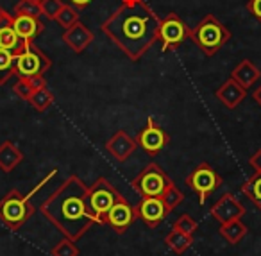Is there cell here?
Listing matches in <instances>:
<instances>
[{
  "label": "cell",
  "mask_w": 261,
  "mask_h": 256,
  "mask_svg": "<svg viewBox=\"0 0 261 256\" xmlns=\"http://www.w3.org/2000/svg\"><path fill=\"white\" fill-rule=\"evenodd\" d=\"M13 91H15L20 99H23V101L29 102V99H31V95H33L34 90L31 88V84L27 83L25 77H18V81H16L15 86H13Z\"/></svg>",
  "instance_id": "32"
},
{
  "label": "cell",
  "mask_w": 261,
  "mask_h": 256,
  "mask_svg": "<svg viewBox=\"0 0 261 256\" xmlns=\"http://www.w3.org/2000/svg\"><path fill=\"white\" fill-rule=\"evenodd\" d=\"M160 22L145 0H122L100 29L130 61H140L158 41Z\"/></svg>",
  "instance_id": "1"
},
{
  "label": "cell",
  "mask_w": 261,
  "mask_h": 256,
  "mask_svg": "<svg viewBox=\"0 0 261 256\" xmlns=\"http://www.w3.org/2000/svg\"><path fill=\"white\" fill-rule=\"evenodd\" d=\"M161 199H163V202H165V206L168 208V212L172 213L175 208H177V206L182 204V201H185V194H182V192L179 190L174 183H172L170 187L167 188V192L161 195Z\"/></svg>",
  "instance_id": "27"
},
{
  "label": "cell",
  "mask_w": 261,
  "mask_h": 256,
  "mask_svg": "<svg viewBox=\"0 0 261 256\" xmlns=\"http://www.w3.org/2000/svg\"><path fill=\"white\" fill-rule=\"evenodd\" d=\"M23 161V152L13 142L6 140L0 144V170L6 174L13 172Z\"/></svg>",
  "instance_id": "18"
},
{
  "label": "cell",
  "mask_w": 261,
  "mask_h": 256,
  "mask_svg": "<svg viewBox=\"0 0 261 256\" xmlns=\"http://www.w3.org/2000/svg\"><path fill=\"white\" fill-rule=\"evenodd\" d=\"M192 244H193V235L181 233V231H177V229H172L170 233L165 237V245H167L172 252H175V254H182Z\"/></svg>",
  "instance_id": "21"
},
{
  "label": "cell",
  "mask_w": 261,
  "mask_h": 256,
  "mask_svg": "<svg viewBox=\"0 0 261 256\" xmlns=\"http://www.w3.org/2000/svg\"><path fill=\"white\" fill-rule=\"evenodd\" d=\"M63 6H65L63 0H41V4H40L41 16H45L47 20H56L59 9H61Z\"/></svg>",
  "instance_id": "30"
},
{
  "label": "cell",
  "mask_w": 261,
  "mask_h": 256,
  "mask_svg": "<svg viewBox=\"0 0 261 256\" xmlns=\"http://www.w3.org/2000/svg\"><path fill=\"white\" fill-rule=\"evenodd\" d=\"M172 183L174 181L168 177V174L158 163H149L133 179L130 187L135 188V192H138L142 197H161Z\"/></svg>",
  "instance_id": "7"
},
{
  "label": "cell",
  "mask_w": 261,
  "mask_h": 256,
  "mask_svg": "<svg viewBox=\"0 0 261 256\" xmlns=\"http://www.w3.org/2000/svg\"><path fill=\"white\" fill-rule=\"evenodd\" d=\"M190 38L204 54L213 56L231 40V31L213 15H207L190 31Z\"/></svg>",
  "instance_id": "3"
},
{
  "label": "cell",
  "mask_w": 261,
  "mask_h": 256,
  "mask_svg": "<svg viewBox=\"0 0 261 256\" xmlns=\"http://www.w3.org/2000/svg\"><path fill=\"white\" fill-rule=\"evenodd\" d=\"M11 27L23 43H33L38 36L45 31V26L40 18L27 15H15L11 20Z\"/></svg>",
  "instance_id": "15"
},
{
  "label": "cell",
  "mask_w": 261,
  "mask_h": 256,
  "mask_svg": "<svg viewBox=\"0 0 261 256\" xmlns=\"http://www.w3.org/2000/svg\"><path fill=\"white\" fill-rule=\"evenodd\" d=\"M252 99H254V101H256V104H257V106H261V84L256 88V90H254Z\"/></svg>",
  "instance_id": "38"
},
{
  "label": "cell",
  "mask_w": 261,
  "mask_h": 256,
  "mask_svg": "<svg viewBox=\"0 0 261 256\" xmlns=\"http://www.w3.org/2000/svg\"><path fill=\"white\" fill-rule=\"evenodd\" d=\"M25 79H27V83L31 84L33 90H40V88L47 86V79H45V76H33V77H25Z\"/></svg>",
  "instance_id": "34"
},
{
  "label": "cell",
  "mask_w": 261,
  "mask_h": 256,
  "mask_svg": "<svg viewBox=\"0 0 261 256\" xmlns=\"http://www.w3.org/2000/svg\"><path fill=\"white\" fill-rule=\"evenodd\" d=\"M11 20H13V15H9L6 9L0 8V29H2V27L11 26Z\"/></svg>",
  "instance_id": "36"
},
{
  "label": "cell",
  "mask_w": 261,
  "mask_h": 256,
  "mask_svg": "<svg viewBox=\"0 0 261 256\" xmlns=\"http://www.w3.org/2000/svg\"><path fill=\"white\" fill-rule=\"evenodd\" d=\"M245 215V206L231 194V192H225L224 195L217 199L211 206V217L217 220L218 224H227L231 220L242 219Z\"/></svg>",
  "instance_id": "12"
},
{
  "label": "cell",
  "mask_w": 261,
  "mask_h": 256,
  "mask_svg": "<svg viewBox=\"0 0 261 256\" xmlns=\"http://www.w3.org/2000/svg\"><path fill=\"white\" fill-rule=\"evenodd\" d=\"M136 144L143 152H147L149 156H158L168 144H170V136L168 133L152 119L147 117L145 126L140 129V133L136 134Z\"/></svg>",
  "instance_id": "10"
},
{
  "label": "cell",
  "mask_w": 261,
  "mask_h": 256,
  "mask_svg": "<svg viewBox=\"0 0 261 256\" xmlns=\"http://www.w3.org/2000/svg\"><path fill=\"white\" fill-rule=\"evenodd\" d=\"M190 27L177 13H168L160 22V34L158 40L161 43V52L175 51L190 38Z\"/></svg>",
  "instance_id": "9"
},
{
  "label": "cell",
  "mask_w": 261,
  "mask_h": 256,
  "mask_svg": "<svg viewBox=\"0 0 261 256\" xmlns=\"http://www.w3.org/2000/svg\"><path fill=\"white\" fill-rule=\"evenodd\" d=\"M56 22H58L63 29H68V27H72L73 24L79 22V11H77L73 6L65 4L61 9H59L58 16H56Z\"/></svg>",
  "instance_id": "26"
},
{
  "label": "cell",
  "mask_w": 261,
  "mask_h": 256,
  "mask_svg": "<svg viewBox=\"0 0 261 256\" xmlns=\"http://www.w3.org/2000/svg\"><path fill=\"white\" fill-rule=\"evenodd\" d=\"M122 197L123 195L106 177H98L91 187H88L86 206H88V213L95 220V224H104L108 212Z\"/></svg>",
  "instance_id": "4"
},
{
  "label": "cell",
  "mask_w": 261,
  "mask_h": 256,
  "mask_svg": "<svg viewBox=\"0 0 261 256\" xmlns=\"http://www.w3.org/2000/svg\"><path fill=\"white\" fill-rule=\"evenodd\" d=\"M50 254L52 256H79L81 251H79V247H77L75 242L65 237L63 240H59L58 244L52 247Z\"/></svg>",
  "instance_id": "28"
},
{
  "label": "cell",
  "mask_w": 261,
  "mask_h": 256,
  "mask_svg": "<svg viewBox=\"0 0 261 256\" xmlns=\"http://www.w3.org/2000/svg\"><path fill=\"white\" fill-rule=\"evenodd\" d=\"M15 15H27V16H36V18H40L41 11L38 4L27 2V0H20L18 4L15 6Z\"/></svg>",
  "instance_id": "31"
},
{
  "label": "cell",
  "mask_w": 261,
  "mask_h": 256,
  "mask_svg": "<svg viewBox=\"0 0 261 256\" xmlns=\"http://www.w3.org/2000/svg\"><path fill=\"white\" fill-rule=\"evenodd\" d=\"M136 147H138L136 140L133 136H129L123 129L116 131V133L106 142V151H108L118 163L127 161V159L130 158V154H135Z\"/></svg>",
  "instance_id": "14"
},
{
  "label": "cell",
  "mask_w": 261,
  "mask_h": 256,
  "mask_svg": "<svg viewBox=\"0 0 261 256\" xmlns=\"http://www.w3.org/2000/svg\"><path fill=\"white\" fill-rule=\"evenodd\" d=\"M218 233H220V237H224L231 245H236L247 233H249V227L242 222V219H236L227 224H222Z\"/></svg>",
  "instance_id": "20"
},
{
  "label": "cell",
  "mask_w": 261,
  "mask_h": 256,
  "mask_svg": "<svg viewBox=\"0 0 261 256\" xmlns=\"http://www.w3.org/2000/svg\"><path fill=\"white\" fill-rule=\"evenodd\" d=\"M135 212L136 219H140L150 229L160 227V224H163V220L170 215L161 197H142V201L135 206Z\"/></svg>",
  "instance_id": "11"
},
{
  "label": "cell",
  "mask_w": 261,
  "mask_h": 256,
  "mask_svg": "<svg viewBox=\"0 0 261 256\" xmlns=\"http://www.w3.org/2000/svg\"><path fill=\"white\" fill-rule=\"evenodd\" d=\"M93 40H95V34L81 20L77 24H73L72 27L65 29V33H63V41L68 45V49H72L77 54L83 52L86 47H90L93 43Z\"/></svg>",
  "instance_id": "16"
},
{
  "label": "cell",
  "mask_w": 261,
  "mask_h": 256,
  "mask_svg": "<svg viewBox=\"0 0 261 256\" xmlns=\"http://www.w3.org/2000/svg\"><path fill=\"white\" fill-rule=\"evenodd\" d=\"M27 2H33V4H38V6L41 4V0H27Z\"/></svg>",
  "instance_id": "39"
},
{
  "label": "cell",
  "mask_w": 261,
  "mask_h": 256,
  "mask_svg": "<svg viewBox=\"0 0 261 256\" xmlns=\"http://www.w3.org/2000/svg\"><path fill=\"white\" fill-rule=\"evenodd\" d=\"M23 41L18 38V34L15 33V29H13L11 26L8 27H2L0 29V49H6V51L9 52H18L20 49H22Z\"/></svg>",
  "instance_id": "24"
},
{
  "label": "cell",
  "mask_w": 261,
  "mask_h": 256,
  "mask_svg": "<svg viewBox=\"0 0 261 256\" xmlns=\"http://www.w3.org/2000/svg\"><path fill=\"white\" fill-rule=\"evenodd\" d=\"M259 76H261L259 68H257L252 61H249V59H243V61H240L238 65L234 66V70L231 72L232 79H234L236 83L242 84L243 88L252 86V84L259 79Z\"/></svg>",
  "instance_id": "19"
},
{
  "label": "cell",
  "mask_w": 261,
  "mask_h": 256,
  "mask_svg": "<svg viewBox=\"0 0 261 256\" xmlns=\"http://www.w3.org/2000/svg\"><path fill=\"white\" fill-rule=\"evenodd\" d=\"M249 163H250V167H252V169L256 170V172H261V149H259V151H256L252 156H250Z\"/></svg>",
  "instance_id": "35"
},
{
  "label": "cell",
  "mask_w": 261,
  "mask_h": 256,
  "mask_svg": "<svg viewBox=\"0 0 261 256\" xmlns=\"http://www.w3.org/2000/svg\"><path fill=\"white\" fill-rule=\"evenodd\" d=\"M185 183H186V187H190L199 195L200 204H204V202L210 199V195L213 194L217 188L222 187L224 179H222V176L210 165V163H200V165H197L195 169L186 176Z\"/></svg>",
  "instance_id": "8"
},
{
  "label": "cell",
  "mask_w": 261,
  "mask_h": 256,
  "mask_svg": "<svg viewBox=\"0 0 261 256\" xmlns=\"http://www.w3.org/2000/svg\"><path fill=\"white\" fill-rule=\"evenodd\" d=\"M34 212L36 210L31 204V197L18 190H9L0 199V222L11 231H18L34 215Z\"/></svg>",
  "instance_id": "5"
},
{
  "label": "cell",
  "mask_w": 261,
  "mask_h": 256,
  "mask_svg": "<svg viewBox=\"0 0 261 256\" xmlns=\"http://www.w3.org/2000/svg\"><path fill=\"white\" fill-rule=\"evenodd\" d=\"M15 74V54L0 49V86L6 84Z\"/></svg>",
  "instance_id": "25"
},
{
  "label": "cell",
  "mask_w": 261,
  "mask_h": 256,
  "mask_svg": "<svg viewBox=\"0 0 261 256\" xmlns=\"http://www.w3.org/2000/svg\"><path fill=\"white\" fill-rule=\"evenodd\" d=\"M242 194L249 197V201H252V204L261 212V172H254L242 184Z\"/></svg>",
  "instance_id": "22"
},
{
  "label": "cell",
  "mask_w": 261,
  "mask_h": 256,
  "mask_svg": "<svg viewBox=\"0 0 261 256\" xmlns=\"http://www.w3.org/2000/svg\"><path fill=\"white\" fill-rule=\"evenodd\" d=\"M247 9H249V13L257 22H261V0H249L247 2Z\"/></svg>",
  "instance_id": "33"
},
{
  "label": "cell",
  "mask_w": 261,
  "mask_h": 256,
  "mask_svg": "<svg viewBox=\"0 0 261 256\" xmlns=\"http://www.w3.org/2000/svg\"><path fill=\"white\" fill-rule=\"evenodd\" d=\"M29 104L33 106L36 111H47V109L54 104V94H52L47 86L40 88V90H34L29 99Z\"/></svg>",
  "instance_id": "23"
},
{
  "label": "cell",
  "mask_w": 261,
  "mask_h": 256,
  "mask_svg": "<svg viewBox=\"0 0 261 256\" xmlns=\"http://www.w3.org/2000/svg\"><path fill=\"white\" fill-rule=\"evenodd\" d=\"M70 2V6H73V8L79 11V9H84V8H88V6L93 2V0H68Z\"/></svg>",
  "instance_id": "37"
},
{
  "label": "cell",
  "mask_w": 261,
  "mask_h": 256,
  "mask_svg": "<svg viewBox=\"0 0 261 256\" xmlns=\"http://www.w3.org/2000/svg\"><path fill=\"white\" fill-rule=\"evenodd\" d=\"M135 220H136L135 206H130V202L127 201L125 197H122L118 202H115L113 208L108 212L104 224L111 226L116 235H123L130 226H133Z\"/></svg>",
  "instance_id": "13"
},
{
  "label": "cell",
  "mask_w": 261,
  "mask_h": 256,
  "mask_svg": "<svg viewBox=\"0 0 261 256\" xmlns=\"http://www.w3.org/2000/svg\"><path fill=\"white\" fill-rule=\"evenodd\" d=\"M197 227H199L197 220L193 219L192 215H188V213H182V215L174 222V227H172V229H177L186 235H193L197 231Z\"/></svg>",
  "instance_id": "29"
},
{
  "label": "cell",
  "mask_w": 261,
  "mask_h": 256,
  "mask_svg": "<svg viewBox=\"0 0 261 256\" xmlns=\"http://www.w3.org/2000/svg\"><path fill=\"white\" fill-rule=\"evenodd\" d=\"M52 66V61L43 51L33 43H23L18 52H15V74L18 77L43 76Z\"/></svg>",
  "instance_id": "6"
},
{
  "label": "cell",
  "mask_w": 261,
  "mask_h": 256,
  "mask_svg": "<svg viewBox=\"0 0 261 256\" xmlns=\"http://www.w3.org/2000/svg\"><path fill=\"white\" fill-rule=\"evenodd\" d=\"M217 99L225 106L227 109H234L245 101L247 97V88H243L240 83H236L232 77H229L217 91H215Z\"/></svg>",
  "instance_id": "17"
},
{
  "label": "cell",
  "mask_w": 261,
  "mask_h": 256,
  "mask_svg": "<svg viewBox=\"0 0 261 256\" xmlns=\"http://www.w3.org/2000/svg\"><path fill=\"white\" fill-rule=\"evenodd\" d=\"M88 187L79 176H68L40 206V212L48 219L66 238L77 242L88 229L95 226V220L88 213L86 206Z\"/></svg>",
  "instance_id": "2"
}]
</instances>
